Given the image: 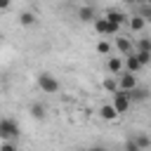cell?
Returning <instances> with one entry per match:
<instances>
[{"label": "cell", "instance_id": "obj_1", "mask_svg": "<svg viewBox=\"0 0 151 151\" xmlns=\"http://www.w3.org/2000/svg\"><path fill=\"white\" fill-rule=\"evenodd\" d=\"M19 123L14 118H0V139L2 142H14L19 139Z\"/></svg>", "mask_w": 151, "mask_h": 151}, {"label": "cell", "instance_id": "obj_2", "mask_svg": "<svg viewBox=\"0 0 151 151\" xmlns=\"http://www.w3.org/2000/svg\"><path fill=\"white\" fill-rule=\"evenodd\" d=\"M38 87H40L45 94H54V92H59L61 85H59V80H57L52 73H45V71H42V73H38Z\"/></svg>", "mask_w": 151, "mask_h": 151}, {"label": "cell", "instance_id": "obj_3", "mask_svg": "<svg viewBox=\"0 0 151 151\" xmlns=\"http://www.w3.org/2000/svg\"><path fill=\"white\" fill-rule=\"evenodd\" d=\"M94 31H97L99 35H118V33H120V26L106 21L104 17H97V19H94Z\"/></svg>", "mask_w": 151, "mask_h": 151}, {"label": "cell", "instance_id": "obj_4", "mask_svg": "<svg viewBox=\"0 0 151 151\" xmlns=\"http://www.w3.org/2000/svg\"><path fill=\"white\" fill-rule=\"evenodd\" d=\"M113 109H116V113L120 116V113H125L130 106H132V101H130V97H127V92H123V90H118V92H113V99L109 101Z\"/></svg>", "mask_w": 151, "mask_h": 151}, {"label": "cell", "instance_id": "obj_5", "mask_svg": "<svg viewBox=\"0 0 151 151\" xmlns=\"http://www.w3.org/2000/svg\"><path fill=\"white\" fill-rule=\"evenodd\" d=\"M116 80H118V90H123V92H130V90L137 87V76H134V73L123 71V73L116 76Z\"/></svg>", "mask_w": 151, "mask_h": 151}, {"label": "cell", "instance_id": "obj_6", "mask_svg": "<svg viewBox=\"0 0 151 151\" xmlns=\"http://www.w3.org/2000/svg\"><path fill=\"white\" fill-rule=\"evenodd\" d=\"M76 19H78L80 24H94L97 12H94V7H92V5H80V7H78V12H76Z\"/></svg>", "mask_w": 151, "mask_h": 151}, {"label": "cell", "instance_id": "obj_7", "mask_svg": "<svg viewBox=\"0 0 151 151\" xmlns=\"http://www.w3.org/2000/svg\"><path fill=\"white\" fill-rule=\"evenodd\" d=\"M116 50H118L123 57L132 54V52H134V42H132V38H127V35H116Z\"/></svg>", "mask_w": 151, "mask_h": 151}, {"label": "cell", "instance_id": "obj_8", "mask_svg": "<svg viewBox=\"0 0 151 151\" xmlns=\"http://www.w3.org/2000/svg\"><path fill=\"white\" fill-rule=\"evenodd\" d=\"M127 97H130V101H132V104H134V101H146V99L151 97V90H149V87H139V85H137L134 90H130V92H127Z\"/></svg>", "mask_w": 151, "mask_h": 151}, {"label": "cell", "instance_id": "obj_9", "mask_svg": "<svg viewBox=\"0 0 151 151\" xmlns=\"http://www.w3.org/2000/svg\"><path fill=\"white\" fill-rule=\"evenodd\" d=\"M144 66L137 61V57L134 54H127L125 59H123V71H127V73H139Z\"/></svg>", "mask_w": 151, "mask_h": 151}, {"label": "cell", "instance_id": "obj_10", "mask_svg": "<svg viewBox=\"0 0 151 151\" xmlns=\"http://www.w3.org/2000/svg\"><path fill=\"white\" fill-rule=\"evenodd\" d=\"M104 19H106V21H111V24H118V26L127 24V14H123L120 9H109V12L104 14Z\"/></svg>", "mask_w": 151, "mask_h": 151}, {"label": "cell", "instance_id": "obj_11", "mask_svg": "<svg viewBox=\"0 0 151 151\" xmlns=\"http://www.w3.org/2000/svg\"><path fill=\"white\" fill-rule=\"evenodd\" d=\"M106 68H109L111 76L123 73V57H109V59H106Z\"/></svg>", "mask_w": 151, "mask_h": 151}, {"label": "cell", "instance_id": "obj_12", "mask_svg": "<svg viewBox=\"0 0 151 151\" xmlns=\"http://www.w3.org/2000/svg\"><path fill=\"white\" fill-rule=\"evenodd\" d=\"M127 24H130L132 33H142V31L146 28V21H144L139 14H132V17H127Z\"/></svg>", "mask_w": 151, "mask_h": 151}, {"label": "cell", "instance_id": "obj_13", "mask_svg": "<svg viewBox=\"0 0 151 151\" xmlns=\"http://www.w3.org/2000/svg\"><path fill=\"white\" fill-rule=\"evenodd\" d=\"M101 90L109 92V94L118 92V80H116V76H104V78H101Z\"/></svg>", "mask_w": 151, "mask_h": 151}, {"label": "cell", "instance_id": "obj_14", "mask_svg": "<svg viewBox=\"0 0 151 151\" xmlns=\"http://www.w3.org/2000/svg\"><path fill=\"white\" fill-rule=\"evenodd\" d=\"M99 118H101V120H106V123H111V120H116V118H118V113H116V109H113L111 104H104V106L99 109Z\"/></svg>", "mask_w": 151, "mask_h": 151}, {"label": "cell", "instance_id": "obj_15", "mask_svg": "<svg viewBox=\"0 0 151 151\" xmlns=\"http://www.w3.org/2000/svg\"><path fill=\"white\" fill-rule=\"evenodd\" d=\"M132 139L137 142V146H139L142 151L151 146V134H149V132H134V134H132Z\"/></svg>", "mask_w": 151, "mask_h": 151}, {"label": "cell", "instance_id": "obj_16", "mask_svg": "<svg viewBox=\"0 0 151 151\" xmlns=\"http://www.w3.org/2000/svg\"><path fill=\"white\" fill-rule=\"evenodd\" d=\"M19 24L26 26V28H28V26H35V24H38L35 12H21V14H19Z\"/></svg>", "mask_w": 151, "mask_h": 151}, {"label": "cell", "instance_id": "obj_17", "mask_svg": "<svg viewBox=\"0 0 151 151\" xmlns=\"http://www.w3.org/2000/svg\"><path fill=\"white\" fill-rule=\"evenodd\" d=\"M45 111H47V109H45V104H40V101H33V104H31V116H33L35 120H42V118L47 116Z\"/></svg>", "mask_w": 151, "mask_h": 151}, {"label": "cell", "instance_id": "obj_18", "mask_svg": "<svg viewBox=\"0 0 151 151\" xmlns=\"http://www.w3.org/2000/svg\"><path fill=\"white\" fill-rule=\"evenodd\" d=\"M137 52H151V38H139L137 45H134Z\"/></svg>", "mask_w": 151, "mask_h": 151}, {"label": "cell", "instance_id": "obj_19", "mask_svg": "<svg viewBox=\"0 0 151 151\" xmlns=\"http://www.w3.org/2000/svg\"><path fill=\"white\" fill-rule=\"evenodd\" d=\"M132 54L137 57V61H139L142 66H149V64H151V52H137V50H134Z\"/></svg>", "mask_w": 151, "mask_h": 151}, {"label": "cell", "instance_id": "obj_20", "mask_svg": "<svg viewBox=\"0 0 151 151\" xmlns=\"http://www.w3.org/2000/svg\"><path fill=\"white\" fill-rule=\"evenodd\" d=\"M94 50H97L99 54H111V42H109V40H99Z\"/></svg>", "mask_w": 151, "mask_h": 151}, {"label": "cell", "instance_id": "obj_21", "mask_svg": "<svg viewBox=\"0 0 151 151\" xmlns=\"http://www.w3.org/2000/svg\"><path fill=\"white\" fill-rule=\"evenodd\" d=\"M137 14H139V17L149 24V21H151V5H146V2H144V5L139 7V12H137Z\"/></svg>", "mask_w": 151, "mask_h": 151}, {"label": "cell", "instance_id": "obj_22", "mask_svg": "<svg viewBox=\"0 0 151 151\" xmlns=\"http://www.w3.org/2000/svg\"><path fill=\"white\" fill-rule=\"evenodd\" d=\"M123 151H142V149H139V146H137V142H134V139L130 137V139L125 142V146H123Z\"/></svg>", "mask_w": 151, "mask_h": 151}, {"label": "cell", "instance_id": "obj_23", "mask_svg": "<svg viewBox=\"0 0 151 151\" xmlns=\"http://www.w3.org/2000/svg\"><path fill=\"white\" fill-rule=\"evenodd\" d=\"M0 151H19V149H17L14 142H2V144H0Z\"/></svg>", "mask_w": 151, "mask_h": 151}, {"label": "cell", "instance_id": "obj_24", "mask_svg": "<svg viewBox=\"0 0 151 151\" xmlns=\"http://www.w3.org/2000/svg\"><path fill=\"white\" fill-rule=\"evenodd\" d=\"M9 5H12V0H0V12L9 9Z\"/></svg>", "mask_w": 151, "mask_h": 151}, {"label": "cell", "instance_id": "obj_25", "mask_svg": "<svg viewBox=\"0 0 151 151\" xmlns=\"http://www.w3.org/2000/svg\"><path fill=\"white\" fill-rule=\"evenodd\" d=\"M87 151H106L104 146H92V149H87Z\"/></svg>", "mask_w": 151, "mask_h": 151}, {"label": "cell", "instance_id": "obj_26", "mask_svg": "<svg viewBox=\"0 0 151 151\" xmlns=\"http://www.w3.org/2000/svg\"><path fill=\"white\" fill-rule=\"evenodd\" d=\"M146 5H151V0H146Z\"/></svg>", "mask_w": 151, "mask_h": 151}, {"label": "cell", "instance_id": "obj_27", "mask_svg": "<svg viewBox=\"0 0 151 151\" xmlns=\"http://www.w3.org/2000/svg\"><path fill=\"white\" fill-rule=\"evenodd\" d=\"M0 42H2V35H0Z\"/></svg>", "mask_w": 151, "mask_h": 151}, {"label": "cell", "instance_id": "obj_28", "mask_svg": "<svg viewBox=\"0 0 151 151\" xmlns=\"http://www.w3.org/2000/svg\"><path fill=\"white\" fill-rule=\"evenodd\" d=\"M31 2H33V0H31Z\"/></svg>", "mask_w": 151, "mask_h": 151}]
</instances>
